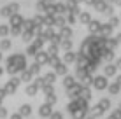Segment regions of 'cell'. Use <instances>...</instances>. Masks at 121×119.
Instances as JSON below:
<instances>
[{
    "instance_id": "obj_1",
    "label": "cell",
    "mask_w": 121,
    "mask_h": 119,
    "mask_svg": "<svg viewBox=\"0 0 121 119\" xmlns=\"http://www.w3.org/2000/svg\"><path fill=\"white\" fill-rule=\"evenodd\" d=\"M95 86H97L98 89H104V88H105V81H104V79H97V81H95Z\"/></svg>"
},
{
    "instance_id": "obj_2",
    "label": "cell",
    "mask_w": 121,
    "mask_h": 119,
    "mask_svg": "<svg viewBox=\"0 0 121 119\" xmlns=\"http://www.w3.org/2000/svg\"><path fill=\"white\" fill-rule=\"evenodd\" d=\"M49 112H51L49 107H42V109H40V114H42V116H49Z\"/></svg>"
},
{
    "instance_id": "obj_3",
    "label": "cell",
    "mask_w": 121,
    "mask_h": 119,
    "mask_svg": "<svg viewBox=\"0 0 121 119\" xmlns=\"http://www.w3.org/2000/svg\"><path fill=\"white\" fill-rule=\"evenodd\" d=\"M21 114L28 116V114H30V107H23V109H21Z\"/></svg>"
},
{
    "instance_id": "obj_4",
    "label": "cell",
    "mask_w": 121,
    "mask_h": 119,
    "mask_svg": "<svg viewBox=\"0 0 121 119\" xmlns=\"http://www.w3.org/2000/svg\"><path fill=\"white\" fill-rule=\"evenodd\" d=\"M102 107H109V102H107V100H102Z\"/></svg>"
},
{
    "instance_id": "obj_5",
    "label": "cell",
    "mask_w": 121,
    "mask_h": 119,
    "mask_svg": "<svg viewBox=\"0 0 121 119\" xmlns=\"http://www.w3.org/2000/svg\"><path fill=\"white\" fill-rule=\"evenodd\" d=\"M53 117H55V119H61V117H60V114H53Z\"/></svg>"
},
{
    "instance_id": "obj_6",
    "label": "cell",
    "mask_w": 121,
    "mask_h": 119,
    "mask_svg": "<svg viewBox=\"0 0 121 119\" xmlns=\"http://www.w3.org/2000/svg\"><path fill=\"white\" fill-rule=\"evenodd\" d=\"M12 119H21V117H19V116H14V117H12Z\"/></svg>"
}]
</instances>
